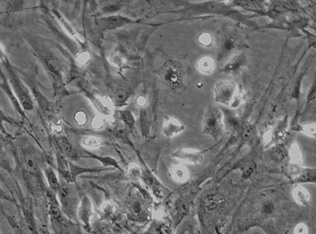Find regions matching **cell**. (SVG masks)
Masks as SVG:
<instances>
[{"label":"cell","instance_id":"cell-1","mask_svg":"<svg viewBox=\"0 0 316 234\" xmlns=\"http://www.w3.org/2000/svg\"><path fill=\"white\" fill-rule=\"evenodd\" d=\"M5 64L6 72H7V76L9 78L10 82L12 84V88L14 90V94L16 96V98L18 99L20 104L22 106L23 110L24 111H31L33 110V100L31 97V94L29 92L27 88L25 87L24 83L20 80L17 73L15 72L14 68L10 65L9 62L7 61V59H5L3 62Z\"/></svg>","mask_w":316,"mask_h":234},{"label":"cell","instance_id":"cell-2","mask_svg":"<svg viewBox=\"0 0 316 234\" xmlns=\"http://www.w3.org/2000/svg\"><path fill=\"white\" fill-rule=\"evenodd\" d=\"M61 209L69 219H73L77 215L78 209V197L72 187L69 185H60L56 193Z\"/></svg>","mask_w":316,"mask_h":234},{"label":"cell","instance_id":"cell-3","mask_svg":"<svg viewBox=\"0 0 316 234\" xmlns=\"http://www.w3.org/2000/svg\"><path fill=\"white\" fill-rule=\"evenodd\" d=\"M222 115L218 110L209 111L203 121V131L205 133L217 139L223 132Z\"/></svg>","mask_w":316,"mask_h":234},{"label":"cell","instance_id":"cell-4","mask_svg":"<svg viewBox=\"0 0 316 234\" xmlns=\"http://www.w3.org/2000/svg\"><path fill=\"white\" fill-rule=\"evenodd\" d=\"M237 85L234 81H222L215 86V100L223 105H230L236 99Z\"/></svg>","mask_w":316,"mask_h":234},{"label":"cell","instance_id":"cell-5","mask_svg":"<svg viewBox=\"0 0 316 234\" xmlns=\"http://www.w3.org/2000/svg\"><path fill=\"white\" fill-rule=\"evenodd\" d=\"M77 217L83 225L84 229L90 233V220L92 217V204L88 196L82 198L77 209Z\"/></svg>","mask_w":316,"mask_h":234},{"label":"cell","instance_id":"cell-6","mask_svg":"<svg viewBox=\"0 0 316 234\" xmlns=\"http://www.w3.org/2000/svg\"><path fill=\"white\" fill-rule=\"evenodd\" d=\"M288 129L287 120H280L275 123L271 129L268 130L264 135V140L266 143L278 142L283 139Z\"/></svg>","mask_w":316,"mask_h":234},{"label":"cell","instance_id":"cell-7","mask_svg":"<svg viewBox=\"0 0 316 234\" xmlns=\"http://www.w3.org/2000/svg\"><path fill=\"white\" fill-rule=\"evenodd\" d=\"M174 157L178 158L181 161L192 165H198L200 163L203 162V155L200 151L188 148H182L175 151Z\"/></svg>","mask_w":316,"mask_h":234},{"label":"cell","instance_id":"cell-8","mask_svg":"<svg viewBox=\"0 0 316 234\" xmlns=\"http://www.w3.org/2000/svg\"><path fill=\"white\" fill-rule=\"evenodd\" d=\"M56 161L58 172L61 175V177L63 178V180L66 182L67 184L75 183V182L73 181L72 177H71L69 161L67 160L66 157L63 154L61 153V152H57Z\"/></svg>","mask_w":316,"mask_h":234},{"label":"cell","instance_id":"cell-9","mask_svg":"<svg viewBox=\"0 0 316 234\" xmlns=\"http://www.w3.org/2000/svg\"><path fill=\"white\" fill-rule=\"evenodd\" d=\"M90 100L100 114L111 116L113 113L112 102L108 97H91Z\"/></svg>","mask_w":316,"mask_h":234},{"label":"cell","instance_id":"cell-10","mask_svg":"<svg viewBox=\"0 0 316 234\" xmlns=\"http://www.w3.org/2000/svg\"><path fill=\"white\" fill-rule=\"evenodd\" d=\"M184 126L180 122L179 120L170 118L165 121L163 126V134L166 138H174L184 131Z\"/></svg>","mask_w":316,"mask_h":234},{"label":"cell","instance_id":"cell-11","mask_svg":"<svg viewBox=\"0 0 316 234\" xmlns=\"http://www.w3.org/2000/svg\"><path fill=\"white\" fill-rule=\"evenodd\" d=\"M142 177L144 179V182L146 183V186L150 187L153 191L154 196L157 198H164L165 196V190L164 187L161 186L160 183L157 181L156 177H154L149 172L142 173Z\"/></svg>","mask_w":316,"mask_h":234},{"label":"cell","instance_id":"cell-12","mask_svg":"<svg viewBox=\"0 0 316 234\" xmlns=\"http://www.w3.org/2000/svg\"><path fill=\"white\" fill-rule=\"evenodd\" d=\"M22 166L24 167V173L27 174H35L39 168L38 159L36 156L30 150L23 152Z\"/></svg>","mask_w":316,"mask_h":234},{"label":"cell","instance_id":"cell-13","mask_svg":"<svg viewBox=\"0 0 316 234\" xmlns=\"http://www.w3.org/2000/svg\"><path fill=\"white\" fill-rule=\"evenodd\" d=\"M57 143H58V146L61 148V153L63 154L67 158H71V160H78V158H80L78 150L73 147V145L65 137L58 138Z\"/></svg>","mask_w":316,"mask_h":234},{"label":"cell","instance_id":"cell-14","mask_svg":"<svg viewBox=\"0 0 316 234\" xmlns=\"http://www.w3.org/2000/svg\"><path fill=\"white\" fill-rule=\"evenodd\" d=\"M1 76H2V82H0V87L4 90V91L6 93V95L8 96V98H9V100H11V102H12V104L14 106L15 110H16L22 117L25 118L24 110H23V108H22V106L20 104L18 99L16 98L15 94L13 93V91L11 90L9 84H8V82H7L6 78H5V75L2 73V72H1Z\"/></svg>","mask_w":316,"mask_h":234},{"label":"cell","instance_id":"cell-15","mask_svg":"<svg viewBox=\"0 0 316 234\" xmlns=\"http://www.w3.org/2000/svg\"><path fill=\"white\" fill-rule=\"evenodd\" d=\"M69 166H70V170H71V177L73 181L76 182L77 177H80L82 174H94V173L100 172L103 169H99V168H94V167H82L80 166H77L74 163L69 161Z\"/></svg>","mask_w":316,"mask_h":234},{"label":"cell","instance_id":"cell-16","mask_svg":"<svg viewBox=\"0 0 316 234\" xmlns=\"http://www.w3.org/2000/svg\"><path fill=\"white\" fill-rule=\"evenodd\" d=\"M43 173H44V176L46 177V180H47L50 189L56 194L59 187H60V185H61L60 182L58 180L56 173L53 170V168L51 167H45L44 170H43Z\"/></svg>","mask_w":316,"mask_h":234},{"label":"cell","instance_id":"cell-17","mask_svg":"<svg viewBox=\"0 0 316 234\" xmlns=\"http://www.w3.org/2000/svg\"><path fill=\"white\" fill-rule=\"evenodd\" d=\"M293 196L295 200L298 201V203L302 206H307L310 202V195L309 193L300 186H297L293 189Z\"/></svg>","mask_w":316,"mask_h":234},{"label":"cell","instance_id":"cell-18","mask_svg":"<svg viewBox=\"0 0 316 234\" xmlns=\"http://www.w3.org/2000/svg\"><path fill=\"white\" fill-rule=\"evenodd\" d=\"M171 176L175 181L179 182V183L185 182L188 179V170L183 165H177L171 169Z\"/></svg>","mask_w":316,"mask_h":234},{"label":"cell","instance_id":"cell-19","mask_svg":"<svg viewBox=\"0 0 316 234\" xmlns=\"http://www.w3.org/2000/svg\"><path fill=\"white\" fill-rule=\"evenodd\" d=\"M80 157L86 158H94V159H97L98 161L101 163L104 166H109V167H115L119 168L118 163L116 162V160L114 158H108V157H100V156L90 153V152H88V151H85V153L81 155Z\"/></svg>","mask_w":316,"mask_h":234},{"label":"cell","instance_id":"cell-20","mask_svg":"<svg viewBox=\"0 0 316 234\" xmlns=\"http://www.w3.org/2000/svg\"><path fill=\"white\" fill-rule=\"evenodd\" d=\"M214 62L211 57H203L197 63L198 70L204 74H210L213 72Z\"/></svg>","mask_w":316,"mask_h":234},{"label":"cell","instance_id":"cell-21","mask_svg":"<svg viewBox=\"0 0 316 234\" xmlns=\"http://www.w3.org/2000/svg\"><path fill=\"white\" fill-rule=\"evenodd\" d=\"M81 145L87 148H99L103 146V141L94 136H86L81 139Z\"/></svg>","mask_w":316,"mask_h":234},{"label":"cell","instance_id":"cell-22","mask_svg":"<svg viewBox=\"0 0 316 234\" xmlns=\"http://www.w3.org/2000/svg\"><path fill=\"white\" fill-rule=\"evenodd\" d=\"M298 182L301 183H309L315 182L316 179V170L315 169H303L302 173L297 177Z\"/></svg>","mask_w":316,"mask_h":234},{"label":"cell","instance_id":"cell-23","mask_svg":"<svg viewBox=\"0 0 316 234\" xmlns=\"http://www.w3.org/2000/svg\"><path fill=\"white\" fill-rule=\"evenodd\" d=\"M142 169L137 164H130L128 166V176L132 181H137L142 178Z\"/></svg>","mask_w":316,"mask_h":234},{"label":"cell","instance_id":"cell-24","mask_svg":"<svg viewBox=\"0 0 316 234\" xmlns=\"http://www.w3.org/2000/svg\"><path fill=\"white\" fill-rule=\"evenodd\" d=\"M120 118H121L123 122L128 127V129H134L136 120H135V117L133 116L131 111H129V110H122V111H120Z\"/></svg>","mask_w":316,"mask_h":234},{"label":"cell","instance_id":"cell-25","mask_svg":"<svg viewBox=\"0 0 316 234\" xmlns=\"http://www.w3.org/2000/svg\"><path fill=\"white\" fill-rule=\"evenodd\" d=\"M4 122H6V123H8V124L10 125H14V126H18V123H17L16 120H14V119H12V118H9L8 116H6V115L2 111V110L0 109V132H2V133L5 135V136H9L8 133L5 131V127H4Z\"/></svg>","mask_w":316,"mask_h":234},{"label":"cell","instance_id":"cell-26","mask_svg":"<svg viewBox=\"0 0 316 234\" xmlns=\"http://www.w3.org/2000/svg\"><path fill=\"white\" fill-rule=\"evenodd\" d=\"M116 213V207L111 202H106L99 209V215L103 218H109Z\"/></svg>","mask_w":316,"mask_h":234},{"label":"cell","instance_id":"cell-27","mask_svg":"<svg viewBox=\"0 0 316 234\" xmlns=\"http://www.w3.org/2000/svg\"><path fill=\"white\" fill-rule=\"evenodd\" d=\"M289 155L291 157L292 162L300 163V164L302 162V153L300 151V148L298 147V144H293L291 148H290Z\"/></svg>","mask_w":316,"mask_h":234},{"label":"cell","instance_id":"cell-28","mask_svg":"<svg viewBox=\"0 0 316 234\" xmlns=\"http://www.w3.org/2000/svg\"><path fill=\"white\" fill-rule=\"evenodd\" d=\"M58 14V19L60 21V23H61V25L63 26V28L65 29V31H66L67 33H70L71 36L75 37L78 41H80V39L78 37V33H76L75 30L73 29V27L71 26V24L68 23V21H67L64 17H62L61 15H60V14Z\"/></svg>","mask_w":316,"mask_h":234},{"label":"cell","instance_id":"cell-29","mask_svg":"<svg viewBox=\"0 0 316 234\" xmlns=\"http://www.w3.org/2000/svg\"><path fill=\"white\" fill-rule=\"evenodd\" d=\"M303 169L304 167H302L300 163L291 162L288 168V173L290 176L297 178L302 173Z\"/></svg>","mask_w":316,"mask_h":234},{"label":"cell","instance_id":"cell-30","mask_svg":"<svg viewBox=\"0 0 316 234\" xmlns=\"http://www.w3.org/2000/svg\"><path fill=\"white\" fill-rule=\"evenodd\" d=\"M109 62L114 64L115 66L121 67L124 64V58L120 53L118 52L112 53L109 57Z\"/></svg>","mask_w":316,"mask_h":234},{"label":"cell","instance_id":"cell-31","mask_svg":"<svg viewBox=\"0 0 316 234\" xmlns=\"http://www.w3.org/2000/svg\"><path fill=\"white\" fill-rule=\"evenodd\" d=\"M74 120H75L76 123L79 125V126H84L87 124V121H88V116L86 114L84 111L82 110H79L76 112L74 115Z\"/></svg>","mask_w":316,"mask_h":234},{"label":"cell","instance_id":"cell-32","mask_svg":"<svg viewBox=\"0 0 316 234\" xmlns=\"http://www.w3.org/2000/svg\"><path fill=\"white\" fill-rule=\"evenodd\" d=\"M77 62L80 64V65H86L88 62H90V53L88 52H82L80 53L77 55Z\"/></svg>","mask_w":316,"mask_h":234},{"label":"cell","instance_id":"cell-33","mask_svg":"<svg viewBox=\"0 0 316 234\" xmlns=\"http://www.w3.org/2000/svg\"><path fill=\"white\" fill-rule=\"evenodd\" d=\"M106 123V120L102 116H95L92 120V128L95 129H99L103 128Z\"/></svg>","mask_w":316,"mask_h":234},{"label":"cell","instance_id":"cell-34","mask_svg":"<svg viewBox=\"0 0 316 234\" xmlns=\"http://www.w3.org/2000/svg\"><path fill=\"white\" fill-rule=\"evenodd\" d=\"M303 131L308 136L316 137V125H306L303 127Z\"/></svg>","mask_w":316,"mask_h":234},{"label":"cell","instance_id":"cell-35","mask_svg":"<svg viewBox=\"0 0 316 234\" xmlns=\"http://www.w3.org/2000/svg\"><path fill=\"white\" fill-rule=\"evenodd\" d=\"M199 41H200V43L203 44V45H210L211 43H212V37H211V35L210 34H208V33H203L202 34L201 36H200V38H199Z\"/></svg>","mask_w":316,"mask_h":234},{"label":"cell","instance_id":"cell-36","mask_svg":"<svg viewBox=\"0 0 316 234\" xmlns=\"http://www.w3.org/2000/svg\"><path fill=\"white\" fill-rule=\"evenodd\" d=\"M51 129H52V132L60 134L61 131H62L63 127L61 126L60 121H53V122H52V124H51Z\"/></svg>","mask_w":316,"mask_h":234},{"label":"cell","instance_id":"cell-37","mask_svg":"<svg viewBox=\"0 0 316 234\" xmlns=\"http://www.w3.org/2000/svg\"><path fill=\"white\" fill-rule=\"evenodd\" d=\"M307 232H308V229H307V226L305 225H303V224L298 225V226L296 227V229H295V233H296V234H307Z\"/></svg>","mask_w":316,"mask_h":234},{"label":"cell","instance_id":"cell-38","mask_svg":"<svg viewBox=\"0 0 316 234\" xmlns=\"http://www.w3.org/2000/svg\"><path fill=\"white\" fill-rule=\"evenodd\" d=\"M137 104L139 107H144L146 104V98L144 96H139L137 99Z\"/></svg>","mask_w":316,"mask_h":234},{"label":"cell","instance_id":"cell-39","mask_svg":"<svg viewBox=\"0 0 316 234\" xmlns=\"http://www.w3.org/2000/svg\"><path fill=\"white\" fill-rule=\"evenodd\" d=\"M273 208V204H271V203H267V204L265 205L264 207H263V211H264V213H266V214H269L270 212H272Z\"/></svg>","mask_w":316,"mask_h":234},{"label":"cell","instance_id":"cell-40","mask_svg":"<svg viewBox=\"0 0 316 234\" xmlns=\"http://www.w3.org/2000/svg\"><path fill=\"white\" fill-rule=\"evenodd\" d=\"M0 199L9 201V202H13L12 198H10L9 196H7V195L5 194V192L3 191L1 188H0Z\"/></svg>","mask_w":316,"mask_h":234},{"label":"cell","instance_id":"cell-41","mask_svg":"<svg viewBox=\"0 0 316 234\" xmlns=\"http://www.w3.org/2000/svg\"><path fill=\"white\" fill-rule=\"evenodd\" d=\"M5 59H6V57H5V53H4L3 50L0 47V60H1L2 62H4Z\"/></svg>","mask_w":316,"mask_h":234}]
</instances>
